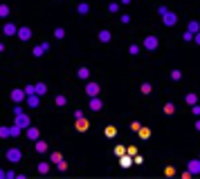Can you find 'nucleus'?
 I'll return each mask as SVG.
<instances>
[{"mask_svg":"<svg viewBox=\"0 0 200 179\" xmlns=\"http://www.w3.org/2000/svg\"><path fill=\"white\" fill-rule=\"evenodd\" d=\"M175 22H178V16H175L173 11H167V14H164V25H167V27H173Z\"/></svg>","mask_w":200,"mask_h":179,"instance_id":"20e7f679","label":"nucleus"},{"mask_svg":"<svg viewBox=\"0 0 200 179\" xmlns=\"http://www.w3.org/2000/svg\"><path fill=\"white\" fill-rule=\"evenodd\" d=\"M11 134L18 137V134H20V125H16V123H14V128H11Z\"/></svg>","mask_w":200,"mask_h":179,"instance_id":"c85d7f7f","label":"nucleus"},{"mask_svg":"<svg viewBox=\"0 0 200 179\" xmlns=\"http://www.w3.org/2000/svg\"><path fill=\"white\" fill-rule=\"evenodd\" d=\"M157 14H160V16H164V14H167V7H164V5H162V7H157Z\"/></svg>","mask_w":200,"mask_h":179,"instance_id":"c9c22d12","label":"nucleus"},{"mask_svg":"<svg viewBox=\"0 0 200 179\" xmlns=\"http://www.w3.org/2000/svg\"><path fill=\"white\" fill-rule=\"evenodd\" d=\"M99 40H101V43H108V40H110V31H106V29H104V31L99 34Z\"/></svg>","mask_w":200,"mask_h":179,"instance_id":"dca6fc26","label":"nucleus"},{"mask_svg":"<svg viewBox=\"0 0 200 179\" xmlns=\"http://www.w3.org/2000/svg\"><path fill=\"white\" fill-rule=\"evenodd\" d=\"M90 110H101V101L97 96H92V101H90Z\"/></svg>","mask_w":200,"mask_h":179,"instance_id":"f8f14e48","label":"nucleus"},{"mask_svg":"<svg viewBox=\"0 0 200 179\" xmlns=\"http://www.w3.org/2000/svg\"><path fill=\"white\" fill-rule=\"evenodd\" d=\"M45 92H47V90H45V85L38 83V85H36V94H45Z\"/></svg>","mask_w":200,"mask_h":179,"instance_id":"cd10ccee","label":"nucleus"},{"mask_svg":"<svg viewBox=\"0 0 200 179\" xmlns=\"http://www.w3.org/2000/svg\"><path fill=\"white\" fill-rule=\"evenodd\" d=\"M27 137H29L32 141H38V130H36V128H32V125H29V128H27Z\"/></svg>","mask_w":200,"mask_h":179,"instance_id":"1a4fd4ad","label":"nucleus"},{"mask_svg":"<svg viewBox=\"0 0 200 179\" xmlns=\"http://www.w3.org/2000/svg\"><path fill=\"white\" fill-rule=\"evenodd\" d=\"M124 152H126V150H124L122 146H117V148H115V154H117V157H122V154H124Z\"/></svg>","mask_w":200,"mask_h":179,"instance_id":"2f4dec72","label":"nucleus"},{"mask_svg":"<svg viewBox=\"0 0 200 179\" xmlns=\"http://www.w3.org/2000/svg\"><path fill=\"white\" fill-rule=\"evenodd\" d=\"M88 11H90V7H88L85 2H81V5H79V14H88Z\"/></svg>","mask_w":200,"mask_h":179,"instance_id":"5701e85b","label":"nucleus"},{"mask_svg":"<svg viewBox=\"0 0 200 179\" xmlns=\"http://www.w3.org/2000/svg\"><path fill=\"white\" fill-rule=\"evenodd\" d=\"M85 94H88V96H97V94H99V85H97V83H88V85H85Z\"/></svg>","mask_w":200,"mask_h":179,"instance_id":"39448f33","label":"nucleus"},{"mask_svg":"<svg viewBox=\"0 0 200 179\" xmlns=\"http://www.w3.org/2000/svg\"><path fill=\"white\" fill-rule=\"evenodd\" d=\"M0 14H2V16H7V14H9V7H7V5H2V9H0Z\"/></svg>","mask_w":200,"mask_h":179,"instance_id":"f704fd0d","label":"nucleus"},{"mask_svg":"<svg viewBox=\"0 0 200 179\" xmlns=\"http://www.w3.org/2000/svg\"><path fill=\"white\" fill-rule=\"evenodd\" d=\"M20 157H22V152L18 148H11V150H7V159L11 161V164H18L20 161Z\"/></svg>","mask_w":200,"mask_h":179,"instance_id":"f03ea898","label":"nucleus"},{"mask_svg":"<svg viewBox=\"0 0 200 179\" xmlns=\"http://www.w3.org/2000/svg\"><path fill=\"white\" fill-rule=\"evenodd\" d=\"M128 51H130V54H137V51H140V47H137V45H130Z\"/></svg>","mask_w":200,"mask_h":179,"instance_id":"e433bc0d","label":"nucleus"},{"mask_svg":"<svg viewBox=\"0 0 200 179\" xmlns=\"http://www.w3.org/2000/svg\"><path fill=\"white\" fill-rule=\"evenodd\" d=\"M193 40H196V43H198V45H200V31H198V34H196V36H193Z\"/></svg>","mask_w":200,"mask_h":179,"instance_id":"4c0bfd02","label":"nucleus"},{"mask_svg":"<svg viewBox=\"0 0 200 179\" xmlns=\"http://www.w3.org/2000/svg\"><path fill=\"white\" fill-rule=\"evenodd\" d=\"M29 36H32V29H29V27H20V29H18V38L20 40H29Z\"/></svg>","mask_w":200,"mask_h":179,"instance_id":"423d86ee","label":"nucleus"},{"mask_svg":"<svg viewBox=\"0 0 200 179\" xmlns=\"http://www.w3.org/2000/svg\"><path fill=\"white\" fill-rule=\"evenodd\" d=\"M25 94H27L25 90H14V92H11V99H14L16 103H20L22 99H25Z\"/></svg>","mask_w":200,"mask_h":179,"instance_id":"6e6552de","label":"nucleus"},{"mask_svg":"<svg viewBox=\"0 0 200 179\" xmlns=\"http://www.w3.org/2000/svg\"><path fill=\"white\" fill-rule=\"evenodd\" d=\"M140 137L142 139H148V137H151V130L148 128H140Z\"/></svg>","mask_w":200,"mask_h":179,"instance_id":"a211bd4d","label":"nucleus"},{"mask_svg":"<svg viewBox=\"0 0 200 179\" xmlns=\"http://www.w3.org/2000/svg\"><path fill=\"white\" fill-rule=\"evenodd\" d=\"M47 170H50V164H45V161L38 164V172H47Z\"/></svg>","mask_w":200,"mask_h":179,"instance_id":"393cba45","label":"nucleus"},{"mask_svg":"<svg viewBox=\"0 0 200 179\" xmlns=\"http://www.w3.org/2000/svg\"><path fill=\"white\" fill-rule=\"evenodd\" d=\"M54 36H56V38H63V36H65V29H63V27H59V29L54 31Z\"/></svg>","mask_w":200,"mask_h":179,"instance_id":"bb28decb","label":"nucleus"},{"mask_svg":"<svg viewBox=\"0 0 200 179\" xmlns=\"http://www.w3.org/2000/svg\"><path fill=\"white\" fill-rule=\"evenodd\" d=\"M142 94H151V85L148 83H142Z\"/></svg>","mask_w":200,"mask_h":179,"instance_id":"a878e982","label":"nucleus"},{"mask_svg":"<svg viewBox=\"0 0 200 179\" xmlns=\"http://www.w3.org/2000/svg\"><path fill=\"white\" fill-rule=\"evenodd\" d=\"M16 125H20V128H29V117L27 114H16Z\"/></svg>","mask_w":200,"mask_h":179,"instance_id":"7ed1b4c3","label":"nucleus"},{"mask_svg":"<svg viewBox=\"0 0 200 179\" xmlns=\"http://www.w3.org/2000/svg\"><path fill=\"white\" fill-rule=\"evenodd\" d=\"M189 31H191V34H198V31H200V25H198L196 20H191V22H189Z\"/></svg>","mask_w":200,"mask_h":179,"instance_id":"4468645a","label":"nucleus"},{"mask_svg":"<svg viewBox=\"0 0 200 179\" xmlns=\"http://www.w3.org/2000/svg\"><path fill=\"white\" fill-rule=\"evenodd\" d=\"M45 49H47V43H43V45H38V47H36V49H34V56H41V54H43V51H45Z\"/></svg>","mask_w":200,"mask_h":179,"instance_id":"2eb2a0df","label":"nucleus"},{"mask_svg":"<svg viewBox=\"0 0 200 179\" xmlns=\"http://www.w3.org/2000/svg\"><path fill=\"white\" fill-rule=\"evenodd\" d=\"M88 128H90L88 119H83V117H81V119H77V130H79V132H85Z\"/></svg>","mask_w":200,"mask_h":179,"instance_id":"0eeeda50","label":"nucleus"},{"mask_svg":"<svg viewBox=\"0 0 200 179\" xmlns=\"http://www.w3.org/2000/svg\"><path fill=\"white\" fill-rule=\"evenodd\" d=\"M171 78H173V81H180L182 78V72L180 70H173V72H171Z\"/></svg>","mask_w":200,"mask_h":179,"instance_id":"4be33fe9","label":"nucleus"},{"mask_svg":"<svg viewBox=\"0 0 200 179\" xmlns=\"http://www.w3.org/2000/svg\"><path fill=\"white\" fill-rule=\"evenodd\" d=\"M90 76V70L88 67H81V70H79V78H88Z\"/></svg>","mask_w":200,"mask_h":179,"instance_id":"f3484780","label":"nucleus"},{"mask_svg":"<svg viewBox=\"0 0 200 179\" xmlns=\"http://www.w3.org/2000/svg\"><path fill=\"white\" fill-rule=\"evenodd\" d=\"M27 103H29L32 108H36L38 105V96H34V94H29V99H27Z\"/></svg>","mask_w":200,"mask_h":179,"instance_id":"aec40b11","label":"nucleus"},{"mask_svg":"<svg viewBox=\"0 0 200 179\" xmlns=\"http://www.w3.org/2000/svg\"><path fill=\"white\" fill-rule=\"evenodd\" d=\"M196 128H198V130H200V121H198V123H196Z\"/></svg>","mask_w":200,"mask_h":179,"instance_id":"ea45409f","label":"nucleus"},{"mask_svg":"<svg viewBox=\"0 0 200 179\" xmlns=\"http://www.w3.org/2000/svg\"><path fill=\"white\" fill-rule=\"evenodd\" d=\"M173 110H175L173 103H167V105H164V112H167V114H173Z\"/></svg>","mask_w":200,"mask_h":179,"instance_id":"b1692460","label":"nucleus"},{"mask_svg":"<svg viewBox=\"0 0 200 179\" xmlns=\"http://www.w3.org/2000/svg\"><path fill=\"white\" fill-rule=\"evenodd\" d=\"M56 105H65V96H56Z\"/></svg>","mask_w":200,"mask_h":179,"instance_id":"473e14b6","label":"nucleus"},{"mask_svg":"<svg viewBox=\"0 0 200 179\" xmlns=\"http://www.w3.org/2000/svg\"><path fill=\"white\" fill-rule=\"evenodd\" d=\"M157 45H160V40H157V36H146V38H144V47H146L148 51H153V49H157Z\"/></svg>","mask_w":200,"mask_h":179,"instance_id":"f257e3e1","label":"nucleus"},{"mask_svg":"<svg viewBox=\"0 0 200 179\" xmlns=\"http://www.w3.org/2000/svg\"><path fill=\"white\" fill-rule=\"evenodd\" d=\"M128 2H130V0H122V5H128Z\"/></svg>","mask_w":200,"mask_h":179,"instance_id":"58836bf2","label":"nucleus"},{"mask_svg":"<svg viewBox=\"0 0 200 179\" xmlns=\"http://www.w3.org/2000/svg\"><path fill=\"white\" fill-rule=\"evenodd\" d=\"M196 101H198L196 94H187V103H189V105H196Z\"/></svg>","mask_w":200,"mask_h":179,"instance_id":"412c9836","label":"nucleus"},{"mask_svg":"<svg viewBox=\"0 0 200 179\" xmlns=\"http://www.w3.org/2000/svg\"><path fill=\"white\" fill-rule=\"evenodd\" d=\"M189 172H200V161L193 159L191 164H189Z\"/></svg>","mask_w":200,"mask_h":179,"instance_id":"ddd939ff","label":"nucleus"},{"mask_svg":"<svg viewBox=\"0 0 200 179\" xmlns=\"http://www.w3.org/2000/svg\"><path fill=\"white\" fill-rule=\"evenodd\" d=\"M5 34H7V36H11V34H18V29H16V25L7 22V25H5Z\"/></svg>","mask_w":200,"mask_h":179,"instance_id":"9b49d317","label":"nucleus"},{"mask_svg":"<svg viewBox=\"0 0 200 179\" xmlns=\"http://www.w3.org/2000/svg\"><path fill=\"white\" fill-rule=\"evenodd\" d=\"M36 150L38 152H45V150H47V143L45 141H36Z\"/></svg>","mask_w":200,"mask_h":179,"instance_id":"6ab92c4d","label":"nucleus"},{"mask_svg":"<svg viewBox=\"0 0 200 179\" xmlns=\"http://www.w3.org/2000/svg\"><path fill=\"white\" fill-rule=\"evenodd\" d=\"M115 134H117L115 128H106V137H115Z\"/></svg>","mask_w":200,"mask_h":179,"instance_id":"c756f323","label":"nucleus"},{"mask_svg":"<svg viewBox=\"0 0 200 179\" xmlns=\"http://www.w3.org/2000/svg\"><path fill=\"white\" fill-rule=\"evenodd\" d=\"M50 159H52V161H56V164H59V161H61V152H52V157H50Z\"/></svg>","mask_w":200,"mask_h":179,"instance_id":"7c9ffc66","label":"nucleus"},{"mask_svg":"<svg viewBox=\"0 0 200 179\" xmlns=\"http://www.w3.org/2000/svg\"><path fill=\"white\" fill-rule=\"evenodd\" d=\"M133 161H135V159H130V157H126V154H122V157H119V164H122V166H124V168H128V166H130V164H133Z\"/></svg>","mask_w":200,"mask_h":179,"instance_id":"9d476101","label":"nucleus"},{"mask_svg":"<svg viewBox=\"0 0 200 179\" xmlns=\"http://www.w3.org/2000/svg\"><path fill=\"white\" fill-rule=\"evenodd\" d=\"M193 36H196V34H191V31H187V34H184V36H182V38H184V40H193Z\"/></svg>","mask_w":200,"mask_h":179,"instance_id":"72a5a7b5","label":"nucleus"}]
</instances>
